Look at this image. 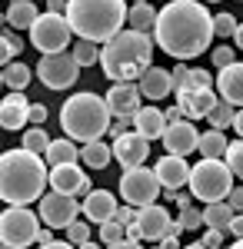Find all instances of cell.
<instances>
[{
    "label": "cell",
    "mask_w": 243,
    "mask_h": 249,
    "mask_svg": "<svg viewBox=\"0 0 243 249\" xmlns=\"http://www.w3.org/2000/svg\"><path fill=\"white\" fill-rule=\"evenodd\" d=\"M153 43L173 60H193L213 43V17L200 0H170L157 10Z\"/></svg>",
    "instance_id": "1"
},
{
    "label": "cell",
    "mask_w": 243,
    "mask_h": 249,
    "mask_svg": "<svg viewBox=\"0 0 243 249\" xmlns=\"http://www.w3.org/2000/svg\"><path fill=\"white\" fill-rule=\"evenodd\" d=\"M47 160L30 153L27 146L0 153V199L7 206H30L40 203L47 186Z\"/></svg>",
    "instance_id": "2"
},
{
    "label": "cell",
    "mask_w": 243,
    "mask_h": 249,
    "mask_svg": "<svg viewBox=\"0 0 243 249\" xmlns=\"http://www.w3.org/2000/svg\"><path fill=\"white\" fill-rule=\"evenodd\" d=\"M153 57V37L140 30H120L100 47V67L113 83H137Z\"/></svg>",
    "instance_id": "3"
},
{
    "label": "cell",
    "mask_w": 243,
    "mask_h": 249,
    "mask_svg": "<svg viewBox=\"0 0 243 249\" xmlns=\"http://www.w3.org/2000/svg\"><path fill=\"white\" fill-rule=\"evenodd\" d=\"M63 17L80 40H94L103 47L110 37L123 30L127 3L123 0H67Z\"/></svg>",
    "instance_id": "4"
},
{
    "label": "cell",
    "mask_w": 243,
    "mask_h": 249,
    "mask_svg": "<svg viewBox=\"0 0 243 249\" xmlns=\"http://www.w3.org/2000/svg\"><path fill=\"white\" fill-rule=\"evenodd\" d=\"M110 107L97 93H74L60 107V130L77 143H94L103 133H110Z\"/></svg>",
    "instance_id": "5"
},
{
    "label": "cell",
    "mask_w": 243,
    "mask_h": 249,
    "mask_svg": "<svg viewBox=\"0 0 243 249\" xmlns=\"http://www.w3.org/2000/svg\"><path fill=\"white\" fill-rule=\"evenodd\" d=\"M190 193L203 203H217V199H226V193L233 186V173L223 160H210L203 156L197 166H190V179H187Z\"/></svg>",
    "instance_id": "6"
},
{
    "label": "cell",
    "mask_w": 243,
    "mask_h": 249,
    "mask_svg": "<svg viewBox=\"0 0 243 249\" xmlns=\"http://www.w3.org/2000/svg\"><path fill=\"white\" fill-rule=\"evenodd\" d=\"M40 236V213L27 206H7L0 213V246L7 249H27Z\"/></svg>",
    "instance_id": "7"
},
{
    "label": "cell",
    "mask_w": 243,
    "mask_h": 249,
    "mask_svg": "<svg viewBox=\"0 0 243 249\" xmlns=\"http://www.w3.org/2000/svg\"><path fill=\"white\" fill-rule=\"evenodd\" d=\"M70 23L63 14H43V17L34 20V27H30V43L37 47L40 53H63L67 47H70Z\"/></svg>",
    "instance_id": "8"
},
{
    "label": "cell",
    "mask_w": 243,
    "mask_h": 249,
    "mask_svg": "<svg viewBox=\"0 0 243 249\" xmlns=\"http://www.w3.org/2000/svg\"><path fill=\"white\" fill-rule=\"evenodd\" d=\"M160 193H163V186H160L157 173L147 170L143 163L140 166H127L123 176H120V196L130 206H150V203H157Z\"/></svg>",
    "instance_id": "9"
},
{
    "label": "cell",
    "mask_w": 243,
    "mask_h": 249,
    "mask_svg": "<svg viewBox=\"0 0 243 249\" xmlns=\"http://www.w3.org/2000/svg\"><path fill=\"white\" fill-rule=\"evenodd\" d=\"M37 77L50 90H70L80 80V63L74 60V53H43L37 63Z\"/></svg>",
    "instance_id": "10"
},
{
    "label": "cell",
    "mask_w": 243,
    "mask_h": 249,
    "mask_svg": "<svg viewBox=\"0 0 243 249\" xmlns=\"http://www.w3.org/2000/svg\"><path fill=\"white\" fill-rule=\"evenodd\" d=\"M40 219L50 226V230H67L70 223H74L77 216H80V203H77V196H70V193H43L40 196Z\"/></svg>",
    "instance_id": "11"
},
{
    "label": "cell",
    "mask_w": 243,
    "mask_h": 249,
    "mask_svg": "<svg viewBox=\"0 0 243 249\" xmlns=\"http://www.w3.org/2000/svg\"><path fill=\"white\" fill-rule=\"evenodd\" d=\"M153 173H157V179H160V186H163V196L173 199V193L180 190V186H187L190 163L183 160V156H177V153H167V156H160V160H157Z\"/></svg>",
    "instance_id": "12"
},
{
    "label": "cell",
    "mask_w": 243,
    "mask_h": 249,
    "mask_svg": "<svg viewBox=\"0 0 243 249\" xmlns=\"http://www.w3.org/2000/svg\"><path fill=\"white\" fill-rule=\"evenodd\" d=\"M47 183L57 193H70V196H87L90 193V179H87V173L80 170L77 163H57V166H50Z\"/></svg>",
    "instance_id": "13"
},
{
    "label": "cell",
    "mask_w": 243,
    "mask_h": 249,
    "mask_svg": "<svg viewBox=\"0 0 243 249\" xmlns=\"http://www.w3.org/2000/svg\"><path fill=\"white\" fill-rule=\"evenodd\" d=\"M110 150H113V160L127 170V166H140V163L150 156V140L143 133H137V130H133V133L123 130V133L113 140Z\"/></svg>",
    "instance_id": "14"
},
{
    "label": "cell",
    "mask_w": 243,
    "mask_h": 249,
    "mask_svg": "<svg viewBox=\"0 0 243 249\" xmlns=\"http://www.w3.org/2000/svg\"><path fill=\"white\" fill-rule=\"evenodd\" d=\"M163 146H167V153H177V156H190L193 150H197V140H200V133H197V126H193V120H187V116H180V120H173V123H167V130H163Z\"/></svg>",
    "instance_id": "15"
},
{
    "label": "cell",
    "mask_w": 243,
    "mask_h": 249,
    "mask_svg": "<svg viewBox=\"0 0 243 249\" xmlns=\"http://www.w3.org/2000/svg\"><path fill=\"white\" fill-rule=\"evenodd\" d=\"M137 226H140V239H160L170 226V210L167 206H137Z\"/></svg>",
    "instance_id": "16"
},
{
    "label": "cell",
    "mask_w": 243,
    "mask_h": 249,
    "mask_svg": "<svg viewBox=\"0 0 243 249\" xmlns=\"http://www.w3.org/2000/svg\"><path fill=\"white\" fill-rule=\"evenodd\" d=\"M103 100H107L113 116H133L140 110V87L137 83H113Z\"/></svg>",
    "instance_id": "17"
},
{
    "label": "cell",
    "mask_w": 243,
    "mask_h": 249,
    "mask_svg": "<svg viewBox=\"0 0 243 249\" xmlns=\"http://www.w3.org/2000/svg\"><path fill=\"white\" fill-rule=\"evenodd\" d=\"M213 103H217L213 87H206V90H177V107H180V113L187 116V120H200V116H206Z\"/></svg>",
    "instance_id": "18"
},
{
    "label": "cell",
    "mask_w": 243,
    "mask_h": 249,
    "mask_svg": "<svg viewBox=\"0 0 243 249\" xmlns=\"http://www.w3.org/2000/svg\"><path fill=\"white\" fill-rule=\"evenodd\" d=\"M27 110H30V100L23 96V90H10V96L0 100V126L17 133L27 123Z\"/></svg>",
    "instance_id": "19"
},
{
    "label": "cell",
    "mask_w": 243,
    "mask_h": 249,
    "mask_svg": "<svg viewBox=\"0 0 243 249\" xmlns=\"http://www.w3.org/2000/svg\"><path fill=\"white\" fill-rule=\"evenodd\" d=\"M113 210H117V196L107 190H90L83 196V203H80V213L87 216V223H103V219H110Z\"/></svg>",
    "instance_id": "20"
},
{
    "label": "cell",
    "mask_w": 243,
    "mask_h": 249,
    "mask_svg": "<svg viewBox=\"0 0 243 249\" xmlns=\"http://www.w3.org/2000/svg\"><path fill=\"white\" fill-rule=\"evenodd\" d=\"M137 87H140V96H147V100H163L173 90V77L163 67H147L143 77L137 80Z\"/></svg>",
    "instance_id": "21"
},
{
    "label": "cell",
    "mask_w": 243,
    "mask_h": 249,
    "mask_svg": "<svg viewBox=\"0 0 243 249\" xmlns=\"http://www.w3.org/2000/svg\"><path fill=\"white\" fill-rule=\"evenodd\" d=\"M217 90L223 100H230L233 107H243V63H230V67H220V77L213 80Z\"/></svg>",
    "instance_id": "22"
},
{
    "label": "cell",
    "mask_w": 243,
    "mask_h": 249,
    "mask_svg": "<svg viewBox=\"0 0 243 249\" xmlns=\"http://www.w3.org/2000/svg\"><path fill=\"white\" fill-rule=\"evenodd\" d=\"M133 130L143 133L150 143H153V140H160L163 130H167V116L160 113L157 107H140V110L133 113Z\"/></svg>",
    "instance_id": "23"
},
{
    "label": "cell",
    "mask_w": 243,
    "mask_h": 249,
    "mask_svg": "<svg viewBox=\"0 0 243 249\" xmlns=\"http://www.w3.org/2000/svg\"><path fill=\"white\" fill-rule=\"evenodd\" d=\"M37 17H40V10L34 0H10V7H7V23L17 27V30H30Z\"/></svg>",
    "instance_id": "24"
},
{
    "label": "cell",
    "mask_w": 243,
    "mask_h": 249,
    "mask_svg": "<svg viewBox=\"0 0 243 249\" xmlns=\"http://www.w3.org/2000/svg\"><path fill=\"white\" fill-rule=\"evenodd\" d=\"M127 23H130V30L150 34L153 23H157V10H153V3H150V0H137L133 7H127Z\"/></svg>",
    "instance_id": "25"
},
{
    "label": "cell",
    "mask_w": 243,
    "mask_h": 249,
    "mask_svg": "<svg viewBox=\"0 0 243 249\" xmlns=\"http://www.w3.org/2000/svg\"><path fill=\"white\" fill-rule=\"evenodd\" d=\"M233 206L226 199H217V203H203V223L210 230H230V219H233Z\"/></svg>",
    "instance_id": "26"
},
{
    "label": "cell",
    "mask_w": 243,
    "mask_h": 249,
    "mask_svg": "<svg viewBox=\"0 0 243 249\" xmlns=\"http://www.w3.org/2000/svg\"><path fill=\"white\" fill-rule=\"evenodd\" d=\"M197 153H200V156H210V160H223V153H226V136H223V130L210 126L206 133H200V140H197Z\"/></svg>",
    "instance_id": "27"
},
{
    "label": "cell",
    "mask_w": 243,
    "mask_h": 249,
    "mask_svg": "<svg viewBox=\"0 0 243 249\" xmlns=\"http://www.w3.org/2000/svg\"><path fill=\"white\" fill-rule=\"evenodd\" d=\"M43 160H47L50 166H57V163H74V160H80V150L74 146L70 136H63V140H50V146H47Z\"/></svg>",
    "instance_id": "28"
},
{
    "label": "cell",
    "mask_w": 243,
    "mask_h": 249,
    "mask_svg": "<svg viewBox=\"0 0 243 249\" xmlns=\"http://www.w3.org/2000/svg\"><path fill=\"white\" fill-rule=\"evenodd\" d=\"M80 160H83L90 170H107V163L113 160V150L107 146V143L94 140V143H83V150H80Z\"/></svg>",
    "instance_id": "29"
},
{
    "label": "cell",
    "mask_w": 243,
    "mask_h": 249,
    "mask_svg": "<svg viewBox=\"0 0 243 249\" xmlns=\"http://www.w3.org/2000/svg\"><path fill=\"white\" fill-rule=\"evenodd\" d=\"M0 77H3V87H10V90H27V83H30V67L27 63H20V60H10L3 70H0Z\"/></svg>",
    "instance_id": "30"
},
{
    "label": "cell",
    "mask_w": 243,
    "mask_h": 249,
    "mask_svg": "<svg viewBox=\"0 0 243 249\" xmlns=\"http://www.w3.org/2000/svg\"><path fill=\"white\" fill-rule=\"evenodd\" d=\"M233 116H237L233 103H230V100H223V96H217V103L210 107L206 120H210V126H217V130H226V126H233Z\"/></svg>",
    "instance_id": "31"
},
{
    "label": "cell",
    "mask_w": 243,
    "mask_h": 249,
    "mask_svg": "<svg viewBox=\"0 0 243 249\" xmlns=\"http://www.w3.org/2000/svg\"><path fill=\"white\" fill-rule=\"evenodd\" d=\"M123 236H127V226H123V223H117V219H103V223H100V239H103V243H107V246H113V249H120L123 246Z\"/></svg>",
    "instance_id": "32"
},
{
    "label": "cell",
    "mask_w": 243,
    "mask_h": 249,
    "mask_svg": "<svg viewBox=\"0 0 243 249\" xmlns=\"http://www.w3.org/2000/svg\"><path fill=\"white\" fill-rule=\"evenodd\" d=\"M74 60L80 63V67H94L97 60H100V43L77 37V43H74Z\"/></svg>",
    "instance_id": "33"
},
{
    "label": "cell",
    "mask_w": 243,
    "mask_h": 249,
    "mask_svg": "<svg viewBox=\"0 0 243 249\" xmlns=\"http://www.w3.org/2000/svg\"><path fill=\"white\" fill-rule=\"evenodd\" d=\"M223 163L230 166L233 179H243V136H240V140H233V143H226Z\"/></svg>",
    "instance_id": "34"
},
{
    "label": "cell",
    "mask_w": 243,
    "mask_h": 249,
    "mask_svg": "<svg viewBox=\"0 0 243 249\" xmlns=\"http://www.w3.org/2000/svg\"><path fill=\"white\" fill-rule=\"evenodd\" d=\"M23 146L30 150V153H47V146H50V136H47V130L43 126H30L27 133H23Z\"/></svg>",
    "instance_id": "35"
},
{
    "label": "cell",
    "mask_w": 243,
    "mask_h": 249,
    "mask_svg": "<svg viewBox=\"0 0 243 249\" xmlns=\"http://www.w3.org/2000/svg\"><path fill=\"white\" fill-rule=\"evenodd\" d=\"M206 87H213V77L206 70H187V77L180 80L173 90H206Z\"/></svg>",
    "instance_id": "36"
},
{
    "label": "cell",
    "mask_w": 243,
    "mask_h": 249,
    "mask_svg": "<svg viewBox=\"0 0 243 249\" xmlns=\"http://www.w3.org/2000/svg\"><path fill=\"white\" fill-rule=\"evenodd\" d=\"M233 30H237V17H230V14L213 17V37H233Z\"/></svg>",
    "instance_id": "37"
},
{
    "label": "cell",
    "mask_w": 243,
    "mask_h": 249,
    "mask_svg": "<svg viewBox=\"0 0 243 249\" xmlns=\"http://www.w3.org/2000/svg\"><path fill=\"white\" fill-rule=\"evenodd\" d=\"M180 226L183 230H200L203 226V210H193V206L180 210Z\"/></svg>",
    "instance_id": "38"
},
{
    "label": "cell",
    "mask_w": 243,
    "mask_h": 249,
    "mask_svg": "<svg viewBox=\"0 0 243 249\" xmlns=\"http://www.w3.org/2000/svg\"><path fill=\"white\" fill-rule=\"evenodd\" d=\"M67 239H70L74 246L87 243V239H90V226H87V223H80V219H74V223L67 226Z\"/></svg>",
    "instance_id": "39"
},
{
    "label": "cell",
    "mask_w": 243,
    "mask_h": 249,
    "mask_svg": "<svg viewBox=\"0 0 243 249\" xmlns=\"http://www.w3.org/2000/svg\"><path fill=\"white\" fill-rule=\"evenodd\" d=\"M203 246H210V249L223 246V230H206L203 239H197V243H193V249H203Z\"/></svg>",
    "instance_id": "40"
},
{
    "label": "cell",
    "mask_w": 243,
    "mask_h": 249,
    "mask_svg": "<svg viewBox=\"0 0 243 249\" xmlns=\"http://www.w3.org/2000/svg\"><path fill=\"white\" fill-rule=\"evenodd\" d=\"M210 57H213V63H217V67H230V63L237 60V50H230V47H217Z\"/></svg>",
    "instance_id": "41"
},
{
    "label": "cell",
    "mask_w": 243,
    "mask_h": 249,
    "mask_svg": "<svg viewBox=\"0 0 243 249\" xmlns=\"http://www.w3.org/2000/svg\"><path fill=\"white\" fill-rule=\"evenodd\" d=\"M27 123L43 126V123H47V107H43V103H30V110H27Z\"/></svg>",
    "instance_id": "42"
},
{
    "label": "cell",
    "mask_w": 243,
    "mask_h": 249,
    "mask_svg": "<svg viewBox=\"0 0 243 249\" xmlns=\"http://www.w3.org/2000/svg\"><path fill=\"white\" fill-rule=\"evenodd\" d=\"M113 219H117V223H123V226H127V223H133V219H137V206H130V203L117 206V210H113Z\"/></svg>",
    "instance_id": "43"
},
{
    "label": "cell",
    "mask_w": 243,
    "mask_h": 249,
    "mask_svg": "<svg viewBox=\"0 0 243 249\" xmlns=\"http://www.w3.org/2000/svg\"><path fill=\"white\" fill-rule=\"evenodd\" d=\"M14 57H17V50L10 47V40H7L3 34H0V70H3V67H7V63H10Z\"/></svg>",
    "instance_id": "44"
},
{
    "label": "cell",
    "mask_w": 243,
    "mask_h": 249,
    "mask_svg": "<svg viewBox=\"0 0 243 249\" xmlns=\"http://www.w3.org/2000/svg\"><path fill=\"white\" fill-rule=\"evenodd\" d=\"M226 203H230L237 213H243V186H230V193H226Z\"/></svg>",
    "instance_id": "45"
},
{
    "label": "cell",
    "mask_w": 243,
    "mask_h": 249,
    "mask_svg": "<svg viewBox=\"0 0 243 249\" xmlns=\"http://www.w3.org/2000/svg\"><path fill=\"white\" fill-rule=\"evenodd\" d=\"M130 123H133V116H117V120L110 123V133H113V136H120L123 130H127V126H130Z\"/></svg>",
    "instance_id": "46"
},
{
    "label": "cell",
    "mask_w": 243,
    "mask_h": 249,
    "mask_svg": "<svg viewBox=\"0 0 243 249\" xmlns=\"http://www.w3.org/2000/svg\"><path fill=\"white\" fill-rule=\"evenodd\" d=\"M226 232H230V236H243V216H240V213H233V219H230V230H226Z\"/></svg>",
    "instance_id": "47"
},
{
    "label": "cell",
    "mask_w": 243,
    "mask_h": 249,
    "mask_svg": "<svg viewBox=\"0 0 243 249\" xmlns=\"http://www.w3.org/2000/svg\"><path fill=\"white\" fill-rule=\"evenodd\" d=\"M190 199H193V193H180V190L173 193V203H177V210H187Z\"/></svg>",
    "instance_id": "48"
},
{
    "label": "cell",
    "mask_w": 243,
    "mask_h": 249,
    "mask_svg": "<svg viewBox=\"0 0 243 249\" xmlns=\"http://www.w3.org/2000/svg\"><path fill=\"white\" fill-rule=\"evenodd\" d=\"M157 243H160L163 249H173V246H180V236H170V232H167V236H160Z\"/></svg>",
    "instance_id": "49"
},
{
    "label": "cell",
    "mask_w": 243,
    "mask_h": 249,
    "mask_svg": "<svg viewBox=\"0 0 243 249\" xmlns=\"http://www.w3.org/2000/svg\"><path fill=\"white\" fill-rule=\"evenodd\" d=\"M3 37L10 40V47H14V50H17V53H20V50H23V40H20L17 34H14V30H3Z\"/></svg>",
    "instance_id": "50"
},
{
    "label": "cell",
    "mask_w": 243,
    "mask_h": 249,
    "mask_svg": "<svg viewBox=\"0 0 243 249\" xmlns=\"http://www.w3.org/2000/svg\"><path fill=\"white\" fill-rule=\"evenodd\" d=\"M47 10L50 14H63L67 10V0H47Z\"/></svg>",
    "instance_id": "51"
},
{
    "label": "cell",
    "mask_w": 243,
    "mask_h": 249,
    "mask_svg": "<svg viewBox=\"0 0 243 249\" xmlns=\"http://www.w3.org/2000/svg\"><path fill=\"white\" fill-rule=\"evenodd\" d=\"M163 116H167V123H173V120H180L183 113H180V107H167V113H163Z\"/></svg>",
    "instance_id": "52"
},
{
    "label": "cell",
    "mask_w": 243,
    "mask_h": 249,
    "mask_svg": "<svg viewBox=\"0 0 243 249\" xmlns=\"http://www.w3.org/2000/svg\"><path fill=\"white\" fill-rule=\"evenodd\" d=\"M233 130H237V136H243V110H237V116H233Z\"/></svg>",
    "instance_id": "53"
},
{
    "label": "cell",
    "mask_w": 243,
    "mask_h": 249,
    "mask_svg": "<svg viewBox=\"0 0 243 249\" xmlns=\"http://www.w3.org/2000/svg\"><path fill=\"white\" fill-rule=\"evenodd\" d=\"M233 43H237V50H243V27L237 23V30H233Z\"/></svg>",
    "instance_id": "54"
},
{
    "label": "cell",
    "mask_w": 243,
    "mask_h": 249,
    "mask_svg": "<svg viewBox=\"0 0 243 249\" xmlns=\"http://www.w3.org/2000/svg\"><path fill=\"white\" fill-rule=\"evenodd\" d=\"M233 246H237V249H243V236H237V243H233Z\"/></svg>",
    "instance_id": "55"
},
{
    "label": "cell",
    "mask_w": 243,
    "mask_h": 249,
    "mask_svg": "<svg viewBox=\"0 0 243 249\" xmlns=\"http://www.w3.org/2000/svg\"><path fill=\"white\" fill-rule=\"evenodd\" d=\"M3 23H7V14H0V27H3Z\"/></svg>",
    "instance_id": "56"
},
{
    "label": "cell",
    "mask_w": 243,
    "mask_h": 249,
    "mask_svg": "<svg viewBox=\"0 0 243 249\" xmlns=\"http://www.w3.org/2000/svg\"><path fill=\"white\" fill-rule=\"evenodd\" d=\"M203 3H217V0H203Z\"/></svg>",
    "instance_id": "57"
},
{
    "label": "cell",
    "mask_w": 243,
    "mask_h": 249,
    "mask_svg": "<svg viewBox=\"0 0 243 249\" xmlns=\"http://www.w3.org/2000/svg\"><path fill=\"white\" fill-rule=\"evenodd\" d=\"M0 87H3V77H0Z\"/></svg>",
    "instance_id": "58"
},
{
    "label": "cell",
    "mask_w": 243,
    "mask_h": 249,
    "mask_svg": "<svg viewBox=\"0 0 243 249\" xmlns=\"http://www.w3.org/2000/svg\"><path fill=\"white\" fill-rule=\"evenodd\" d=\"M133 3H137V0H133Z\"/></svg>",
    "instance_id": "59"
}]
</instances>
